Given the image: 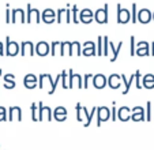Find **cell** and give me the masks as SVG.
Here are the masks:
<instances>
[{"label": "cell", "instance_id": "cell-1", "mask_svg": "<svg viewBox=\"0 0 154 150\" xmlns=\"http://www.w3.org/2000/svg\"><path fill=\"white\" fill-rule=\"evenodd\" d=\"M17 53V45L14 42L10 44L8 42V55H15Z\"/></svg>", "mask_w": 154, "mask_h": 150}]
</instances>
